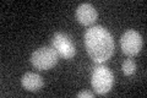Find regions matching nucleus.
<instances>
[{
	"label": "nucleus",
	"instance_id": "9",
	"mask_svg": "<svg viewBox=\"0 0 147 98\" xmlns=\"http://www.w3.org/2000/svg\"><path fill=\"white\" fill-rule=\"evenodd\" d=\"M77 97L79 98H82V97H87V98H93L94 95H93V92H90V91H81L77 93Z\"/></svg>",
	"mask_w": 147,
	"mask_h": 98
},
{
	"label": "nucleus",
	"instance_id": "3",
	"mask_svg": "<svg viewBox=\"0 0 147 98\" xmlns=\"http://www.w3.org/2000/svg\"><path fill=\"white\" fill-rule=\"evenodd\" d=\"M58 57L59 54L53 47H42L32 53L31 63L38 70H49L58 63Z\"/></svg>",
	"mask_w": 147,
	"mask_h": 98
},
{
	"label": "nucleus",
	"instance_id": "1",
	"mask_svg": "<svg viewBox=\"0 0 147 98\" xmlns=\"http://www.w3.org/2000/svg\"><path fill=\"white\" fill-rule=\"evenodd\" d=\"M85 45L91 59L103 64L114 53V39L103 26H92L85 33Z\"/></svg>",
	"mask_w": 147,
	"mask_h": 98
},
{
	"label": "nucleus",
	"instance_id": "4",
	"mask_svg": "<svg viewBox=\"0 0 147 98\" xmlns=\"http://www.w3.org/2000/svg\"><path fill=\"white\" fill-rule=\"evenodd\" d=\"M52 45L57 53L64 59H71L76 54V45L66 33L55 32L52 38Z\"/></svg>",
	"mask_w": 147,
	"mask_h": 98
},
{
	"label": "nucleus",
	"instance_id": "5",
	"mask_svg": "<svg viewBox=\"0 0 147 98\" xmlns=\"http://www.w3.org/2000/svg\"><path fill=\"white\" fill-rule=\"evenodd\" d=\"M142 37L135 30H127L123 33L120 39V45L123 53L127 57H134L139 54L142 48Z\"/></svg>",
	"mask_w": 147,
	"mask_h": 98
},
{
	"label": "nucleus",
	"instance_id": "7",
	"mask_svg": "<svg viewBox=\"0 0 147 98\" xmlns=\"http://www.w3.org/2000/svg\"><path fill=\"white\" fill-rule=\"evenodd\" d=\"M21 83L24 88H26L27 91L36 92L42 88L43 86V78L40 77V75L36 72H26L24 76L21 77Z\"/></svg>",
	"mask_w": 147,
	"mask_h": 98
},
{
	"label": "nucleus",
	"instance_id": "8",
	"mask_svg": "<svg viewBox=\"0 0 147 98\" xmlns=\"http://www.w3.org/2000/svg\"><path fill=\"white\" fill-rule=\"evenodd\" d=\"M121 69H123V72L125 74L126 76H130L136 71V64L132 59H126L125 62L123 63Z\"/></svg>",
	"mask_w": 147,
	"mask_h": 98
},
{
	"label": "nucleus",
	"instance_id": "6",
	"mask_svg": "<svg viewBox=\"0 0 147 98\" xmlns=\"http://www.w3.org/2000/svg\"><path fill=\"white\" fill-rule=\"evenodd\" d=\"M97 16H98L97 10L90 3L80 4L76 9V20L81 25H85V26L92 25V23L97 20Z\"/></svg>",
	"mask_w": 147,
	"mask_h": 98
},
{
	"label": "nucleus",
	"instance_id": "2",
	"mask_svg": "<svg viewBox=\"0 0 147 98\" xmlns=\"http://www.w3.org/2000/svg\"><path fill=\"white\" fill-rule=\"evenodd\" d=\"M91 85L97 95L108 93L114 85V76L110 70L103 64H98L92 70Z\"/></svg>",
	"mask_w": 147,
	"mask_h": 98
}]
</instances>
